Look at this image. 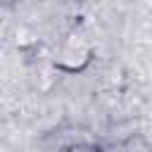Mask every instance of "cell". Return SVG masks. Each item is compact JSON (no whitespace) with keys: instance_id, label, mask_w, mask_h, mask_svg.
Returning <instances> with one entry per match:
<instances>
[{"instance_id":"3957f363","label":"cell","mask_w":152,"mask_h":152,"mask_svg":"<svg viewBox=\"0 0 152 152\" xmlns=\"http://www.w3.org/2000/svg\"><path fill=\"white\" fill-rule=\"evenodd\" d=\"M0 2H2V5H7V2H12V0H0Z\"/></svg>"},{"instance_id":"7a4b0ae2","label":"cell","mask_w":152,"mask_h":152,"mask_svg":"<svg viewBox=\"0 0 152 152\" xmlns=\"http://www.w3.org/2000/svg\"><path fill=\"white\" fill-rule=\"evenodd\" d=\"M69 152H97V147H95V145H86V142H81V145H71Z\"/></svg>"},{"instance_id":"6da1fadb","label":"cell","mask_w":152,"mask_h":152,"mask_svg":"<svg viewBox=\"0 0 152 152\" xmlns=\"http://www.w3.org/2000/svg\"><path fill=\"white\" fill-rule=\"evenodd\" d=\"M88 62H90V45H88L81 36H76V33L69 36V38L59 45L57 57H55L57 69L69 71V74L83 71V69L88 66Z\"/></svg>"}]
</instances>
